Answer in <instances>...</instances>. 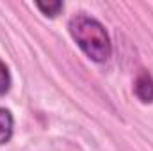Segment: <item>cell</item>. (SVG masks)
<instances>
[{"mask_svg":"<svg viewBox=\"0 0 153 151\" xmlns=\"http://www.w3.org/2000/svg\"><path fill=\"white\" fill-rule=\"evenodd\" d=\"M70 34L78 48L93 61L105 62L112 55V43L105 27L89 14H75L68 23Z\"/></svg>","mask_w":153,"mask_h":151,"instance_id":"obj_1","label":"cell"},{"mask_svg":"<svg viewBox=\"0 0 153 151\" xmlns=\"http://www.w3.org/2000/svg\"><path fill=\"white\" fill-rule=\"evenodd\" d=\"M134 94L137 96V100L141 103H153V76L141 70L139 75L135 76V82H134Z\"/></svg>","mask_w":153,"mask_h":151,"instance_id":"obj_2","label":"cell"},{"mask_svg":"<svg viewBox=\"0 0 153 151\" xmlns=\"http://www.w3.org/2000/svg\"><path fill=\"white\" fill-rule=\"evenodd\" d=\"M14 132V117L9 109L0 107V146L7 144L13 139Z\"/></svg>","mask_w":153,"mask_h":151,"instance_id":"obj_3","label":"cell"},{"mask_svg":"<svg viewBox=\"0 0 153 151\" xmlns=\"http://www.w3.org/2000/svg\"><path fill=\"white\" fill-rule=\"evenodd\" d=\"M36 7L41 11V14H45L46 18H55L61 14V11L64 9V4L61 0H48V2H36Z\"/></svg>","mask_w":153,"mask_h":151,"instance_id":"obj_4","label":"cell"},{"mask_svg":"<svg viewBox=\"0 0 153 151\" xmlns=\"http://www.w3.org/2000/svg\"><path fill=\"white\" fill-rule=\"evenodd\" d=\"M11 89V75L5 62L0 61V96H5Z\"/></svg>","mask_w":153,"mask_h":151,"instance_id":"obj_5","label":"cell"}]
</instances>
